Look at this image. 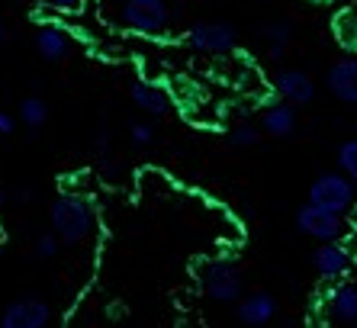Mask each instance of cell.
Masks as SVG:
<instances>
[{
    "label": "cell",
    "instance_id": "23",
    "mask_svg": "<svg viewBox=\"0 0 357 328\" xmlns=\"http://www.w3.org/2000/svg\"><path fill=\"white\" fill-rule=\"evenodd\" d=\"M17 119H20V116L7 113V110H0V135H10V132L17 129Z\"/></svg>",
    "mask_w": 357,
    "mask_h": 328
},
{
    "label": "cell",
    "instance_id": "15",
    "mask_svg": "<svg viewBox=\"0 0 357 328\" xmlns=\"http://www.w3.org/2000/svg\"><path fill=\"white\" fill-rule=\"evenodd\" d=\"M129 97H132L135 110H142V113H149V116H165L167 110H171V97H167V94L161 91V87L149 84V81L132 84Z\"/></svg>",
    "mask_w": 357,
    "mask_h": 328
},
{
    "label": "cell",
    "instance_id": "25",
    "mask_svg": "<svg viewBox=\"0 0 357 328\" xmlns=\"http://www.w3.org/2000/svg\"><path fill=\"white\" fill-rule=\"evenodd\" d=\"M49 3L52 7H59V10H75L81 0H49Z\"/></svg>",
    "mask_w": 357,
    "mask_h": 328
},
{
    "label": "cell",
    "instance_id": "17",
    "mask_svg": "<svg viewBox=\"0 0 357 328\" xmlns=\"http://www.w3.org/2000/svg\"><path fill=\"white\" fill-rule=\"evenodd\" d=\"M17 116L26 129H42V126L49 123V103L42 97H23L20 100Z\"/></svg>",
    "mask_w": 357,
    "mask_h": 328
},
{
    "label": "cell",
    "instance_id": "4",
    "mask_svg": "<svg viewBox=\"0 0 357 328\" xmlns=\"http://www.w3.org/2000/svg\"><path fill=\"white\" fill-rule=\"evenodd\" d=\"M183 42H187L193 52H199V55H229V52L235 49V42H238V33H235L232 23L209 20V23L190 26V29L183 33Z\"/></svg>",
    "mask_w": 357,
    "mask_h": 328
},
{
    "label": "cell",
    "instance_id": "27",
    "mask_svg": "<svg viewBox=\"0 0 357 328\" xmlns=\"http://www.w3.org/2000/svg\"><path fill=\"white\" fill-rule=\"evenodd\" d=\"M7 203V193H3V187H0V206Z\"/></svg>",
    "mask_w": 357,
    "mask_h": 328
},
{
    "label": "cell",
    "instance_id": "6",
    "mask_svg": "<svg viewBox=\"0 0 357 328\" xmlns=\"http://www.w3.org/2000/svg\"><path fill=\"white\" fill-rule=\"evenodd\" d=\"M123 23L142 36L165 33L171 23V10L167 0H126L123 3Z\"/></svg>",
    "mask_w": 357,
    "mask_h": 328
},
{
    "label": "cell",
    "instance_id": "2",
    "mask_svg": "<svg viewBox=\"0 0 357 328\" xmlns=\"http://www.w3.org/2000/svg\"><path fill=\"white\" fill-rule=\"evenodd\" d=\"M199 283H203L209 299H216V303H235L241 296V271L229 258H213V261L203 264Z\"/></svg>",
    "mask_w": 357,
    "mask_h": 328
},
{
    "label": "cell",
    "instance_id": "3",
    "mask_svg": "<svg viewBox=\"0 0 357 328\" xmlns=\"http://www.w3.org/2000/svg\"><path fill=\"white\" fill-rule=\"evenodd\" d=\"M296 229L303 235L316 238V241H341V238L348 235V222H344L341 213H335V209L306 203V206H299V213H296Z\"/></svg>",
    "mask_w": 357,
    "mask_h": 328
},
{
    "label": "cell",
    "instance_id": "20",
    "mask_svg": "<svg viewBox=\"0 0 357 328\" xmlns=\"http://www.w3.org/2000/svg\"><path fill=\"white\" fill-rule=\"evenodd\" d=\"M229 142H232L235 148H251V145H258L261 142V129L258 126H251V123H241L229 132Z\"/></svg>",
    "mask_w": 357,
    "mask_h": 328
},
{
    "label": "cell",
    "instance_id": "26",
    "mask_svg": "<svg viewBox=\"0 0 357 328\" xmlns=\"http://www.w3.org/2000/svg\"><path fill=\"white\" fill-rule=\"evenodd\" d=\"M3 42H7V26L0 23V45H3Z\"/></svg>",
    "mask_w": 357,
    "mask_h": 328
},
{
    "label": "cell",
    "instance_id": "1",
    "mask_svg": "<svg viewBox=\"0 0 357 328\" xmlns=\"http://www.w3.org/2000/svg\"><path fill=\"white\" fill-rule=\"evenodd\" d=\"M49 222H52V232L68 241V245H77L84 238L93 232V206L91 200H84L81 193H61L55 203L49 206Z\"/></svg>",
    "mask_w": 357,
    "mask_h": 328
},
{
    "label": "cell",
    "instance_id": "14",
    "mask_svg": "<svg viewBox=\"0 0 357 328\" xmlns=\"http://www.w3.org/2000/svg\"><path fill=\"white\" fill-rule=\"evenodd\" d=\"M36 52H39L42 61H61L68 52L65 29L55 23H42L39 29H36Z\"/></svg>",
    "mask_w": 357,
    "mask_h": 328
},
{
    "label": "cell",
    "instance_id": "18",
    "mask_svg": "<svg viewBox=\"0 0 357 328\" xmlns=\"http://www.w3.org/2000/svg\"><path fill=\"white\" fill-rule=\"evenodd\" d=\"M93 151H97L100 164L107 167V171H113V132H109V126H100L97 135H93Z\"/></svg>",
    "mask_w": 357,
    "mask_h": 328
},
{
    "label": "cell",
    "instance_id": "22",
    "mask_svg": "<svg viewBox=\"0 0 357 328\" xmlns=\"http://www.w3.org/2000/svg\"><path fill=\"white\" fill-rule=\"evenodd\" d=\"M59 245H61V238L55 235V232H45V235L36 238V255L39 258H55L59 255Z\"/></svg>",
    "mask_w": 357,
    "mask_h": 328
},
{
    "label": "cell",
    "instance_id": "24",
    "mask_svg": "<svg viewBox=\"0 0 357 328\" xmlns=\"http://www.w3.org/2000/svg\"><path fill=\"white\" fill-rule=\"evenodd\" d=\"M13 197H17V203H29V200L36 197V193H33V184H20Z\"/></svg>",
    "mask_w": 357,
    "mask_h": 328
},
{
    "label": "cell",
    "instance_id": "5",
    "mask_svg": "<svg viewBox=\"0 0 357 328\" xmlns=\"http://www.w3.org/2000/svg\"><path fill=\"white\" fill-rule=\"evenodd\" d=\"M354 184L344 171H328L322 177L312 181L309 187V203L325 206V209H335V213H344L354 203Z\"/></svg>",
    "mask_w": 357,
    "mask_h": 328
},
{
    "label": "cell",
    "instance_id": "9",
    "mask_svg": "<svg viewBox=\"0 0 357 328\" xmlns=\"http://www.w3.org/2000/svg\"><path fill=\"white\" fill-rule=\"evenodd\" d=\"M351 264H354V258H351L348 245H341V241H322V245L312 251V267H316V274L322 280L348 277Z\"/></svg>",
    "mask_w": 357,
    "mask_h": 328
},
{
    "label": "cell",
    "instance_id": "11",
    "mask_svg": "<svg viewBox=\"0 0 357 328\" xmlns=\"http://www.w3.org/2000/svg\"><path fill=\"white\" fill-rule=\"evenodd\" d=\"M235 315H238L241 325L261 328V325H267V322L277 315V303H274V296L271 293L258 290V293H248L245 299H241L238 309H235Z\"/></svg>",
    "mask_w": 357,
    "mask_h": 328
},
{
    "label": "cell",
    "instance_id": "8",
    "mask_svg": "<svg viewBox=\"0 0 357 328\" xmlns=\"http://www.w3.org/2000/svg\"><path fill=\"white\" fill-rule=\"evenodd\" d=\"M274 91L280 100L293 103V107H309L316 100V84L306 71H296V68H283L274 77Z\"/></svg>",
    "mask_w": 357,
    "mask_h": 328
},
{
    "label": "cell",
    "instance_id": "13",
    "mask_svg": "<svg viewBox=\"0 0 357 328\" xmlns=\"http://www.w3.org/2000/svg\"><path fill=\"white\" fill-rule=\"evenodd\" d=\"M261 129H264L267 135H277V139L293 135V129H296V107L287 103V100L264 107V113H261Z\"/></svg>",
    "mask_w": 357,
    "mask_h": 328
},
{
    "label": "cell",
    "instance_id": "7",
    "mask_svg": "<svg viewBox=\"0 0 357 328\" xmlns=\"http://www.w3.org/2000/svg\"><path fill=\"white\" fill-rule=\"evenodd\" d=\"M52 322L49 303H42L36 296L13 299L7 309L0 312V328H45Z\"/></svg>",
    "mask_w": 357,
    "mask_h": 328
},
{
    "label": "cell",
    "instance_id": "12",
    "mask_svg": "<svg viewBox=\"0 0 357 328\" xmlns=\"http://www.w3.org/2000/svg\"><path fill=\"white\" fill-rule=\"evenodd\" d=\"M325 306H328V315L344 325H354L357 322V287L354 283H341L335 280V287L325 296Z\"/></svg>",
    "mask_w": 357,
    "mask_h": 328
},
{
    "label": "cell",
    "instance_id": "10",
    "mask_svg": "<svg viewBox=\"0 0 357 328\" xmlns=\"http://www.w3.org/2000/svg\"><path fill=\"white\" fill-rule=\"evenodd\" d=\"M325 87L341 103H357V58H341L325 71Z\"/></svg>",
    "mask_w": 357,
    "mask_h": 328
},
{
    "label": "cell",
    "instance_id": "21",
    "mask_svg": "<svg viewBox=\"0 0 357 328\" xmlns=\"http://www.w3.org/2000/svg\"><path fill=\"white\" fill-rule=\"evenodd\" d=\"M126 135H129L132 145H151V142H155V129H151L145 119H132V123L126 126Z\"/></svg>",
    "mask_w": 357,
    "mask_h": 328
},
{
    "label": "cell",
    "instance_id": "19",
    "mask_svg": "<svg viewBox=\"0 0 357 328\" xmlns=\"http://www.w3.org/2000/svg\"><path fill=\"white\" fill-rule=\"evenodd\" d=\"M338 171H344L351 181H357V139L341 142V148H338Z\"/></svg>",
    "mask_w": 357,
    "mask_h": 328
},
{
    "label": "cell",
    "instance_id": "16",
    "mask_svg": "<svg viewBox=\"0 0 357 328\" xmlns=\"http://www.w3.org/2000/svg\"><path fill=\"white\" fill-rule=\"evenodd\" d=\"M261 39L267 42V55L274 58V61H280V58L287 55V45H290V39H293V23H287V20H277V23L261 26Z\"/></svg>",
    "mask_w": 357,
    "mask_h": 328
}]
</instances>
